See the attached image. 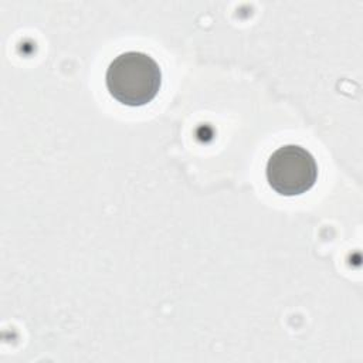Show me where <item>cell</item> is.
I'll return each mask as SVG.
<instances>
[{
    "instance_id": "6da1fadb",
    "label": "cell",
    "mask_w": 363,
    "mask_h": 363,
    "mask_svg": "<svg viewBox=\"0 0 363 363\" xmlns=\"http://www.w3.org/2000/svg\"><path fill=\"white\" fill-rule=\"evenodd\" d=\"M105 82L109 94L128 106H142L159 92L162 71L157 62L140 51H126L112 60Z\"/></svg>"
},
{
    "instance_id": "7a4b0ae2",
    "label": "cell",
    "mask_w": 363,
    "mask_h": 363,
    "mask_svg": "<svg viewBox=\"0 0 363 363\" xmlns=\"http://www.w3.org/2000/svg\"><path fill=\"white\" fill-rule=\"evenodd\" d=\"M267 180L282 196H299L312 189L318 164L309 150L299 145H284L268 159Z\"/></svg>"
}]
</instances>
